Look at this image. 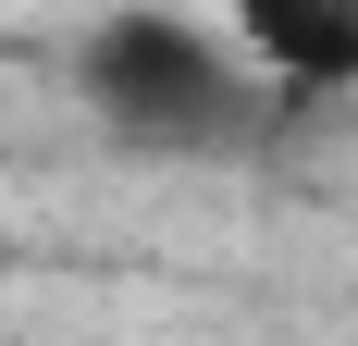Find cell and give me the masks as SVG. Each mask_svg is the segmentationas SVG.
I'll list each match as a JSON object with an SVG mask.
<instances>
[{
  "instance_id": "1",
  "label": "cell",
  "mask_w": 358,
  "mask_h": 346,
  "mask_svg": "<svg viewBox=\"0 0 358 346\" xmlns=\"http://www.w3.org/2000/svg\"><path fill=\"white\" fill-rule=\"evenodd\" d=\"M248 37H210L173 0H111L87 50H74V99L99 111L111 148H148V161H235V148L272 137V87H259Z\"/></svg>"
},
{
  "instance_id": "2",
  "label": "cell",
  "mask_w": 358,
  "mask_h": 346,
  "mask_svg": "<svg viewBox=\"0 0 358 346\" xmlns=\"http://www.w3.org/2000/svg\"><path fill=\"white\" fill-rule=\"evenodd\" d=\"M235 37L259 50L272 87L322 99V87H358V0H222Z\"/></svg>"
}]
</instances>
